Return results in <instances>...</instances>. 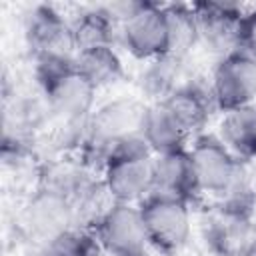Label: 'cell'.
<instances>
[{"mask_svg": "<svg viewBox=\"0 0 256 256\" xmlns=\"http://www.w3.org/2000/svg\"><path fill=\"white\" fill-rule=\"evenodd\" d=\"M38 76L48 108L66 124H86L98 90L76 70L74 60L38 58Z\"/></svg>", "mask_w": 256, "mask_h": 256, "instance_id": "1", "label": "cell"}, {"mask_svg": "<svg viewBox=\"0 0 256 256\" xmlns=\"http://www.w3.org/2000/svg\"><path fill=\"white\" fill-rule=\"evenodd\" d=\"M146 104L134 98H114L98 106L86 120L84 140L86 154L98 156L102 166L106 158L122 144L142 138V124L146 116Z\"/></svg>", "mask_w": 256, "mask_h": 256, "instance_id": "2", "label": "cell"}, {"mask_svg": "<svg viewBox=\"0 0 256 256\" xmlns=\"http://www.w3.org/2000/svg\"><path fill=\"white\" fill-rule=\"evenodd\" d=\"M102 184L118 204H136L154 192V154L142 138L118 146L106 158Z\"/></svg>", "mask_w": 256, "mask_h": 256, "instance_id": "3", "label": "cell"}, {"mask_svg": "<svg viewBox=\"0 0 256 256\" xmlns=\"http://www.w3.org/2000/svg\"><path fill=\"white\" fill-rule=\"evenodd\" d=\"M142 222L150 246L162 252H178L190 238V202L152 192L140 204Z\"/></svg>", "mask_w": 256, "mask_h": 256, "instance_id": "4", "label": "cell"}, {"mask_svg": "<svg viewBox=\"0 0 256 256\" xmlns=\"http://www.w3.org/2000/svg\"><path fill=\"white\" fill-rule=\"evenodd\" d=\"M120 38L126 50L138 60H156L170 54L164 6L154 2H134L120 22Z\"/></svg>", "mask_w": 256, "mask_h": 256, "instance_id": "5", "label": "cell"}, {"mask_svg": "<svg viewBox=\"0 0 256 256\" xmlns=\"http://www.w3.org/2000/svg\"><path fill=\"white\" fill-rule=\"evenodd\" d=\"M188 152L194 164L198 190L216 196V200L224 196L226 190L234 184L244 164V160H238L230 148L214 134L196 136Z\"/></svg>", "mask_w": 256, "mask_h": 256, "instance_id": "6", "label": "cell"}, {"mask_svg": "<svg viewBox=\"0 0 256 256\" xmlns=\"http://www.w3.org/2000/svg\"><path fill=\"white\" fill-rule=\"evenodd\" d=\"M108 256H146L150 246L140 206L114 202L92 228Z\"/></svg>", "mask_w": 256, "mask_h": 256, "instance_id": "7", "label": "cell"}, {"mask_svg": "<svg viewBox=\"0 0 256 256\" xmlns=\"http://www.w3.org/2000/svg\"><path fill=\"white\" fill-rule=\"evenodd\" d=\"M210 94L214 106L224 114L236 108H244L256 102V60L244 52H232L218 60Z\"/></svg>", "mask_w": 256, "mask_h": 256, "instance_id": "8", "label": "cell"}, {"mask_svg": "<svg viewBox=\"0 0 256 256\" xmlns=\"http://www.w3.org/2000/svg\"><path fill=\"white\" fill-rule=\"evenodd\" d=\"M24 222L28 230L44 244L78 228L72 200L44 186L30 198L24 210Z\"/></svg>", "mask_w": 256, "mask_h": 256, "instance_id": "9", "label": "cell"}, {"mask_svg": "<svg viewBox=\"0 0 256 256\" xmlns=\"http://www.w3.org/2000/svg\"><path fill=\"white\" fill-rule=\"evenodd\" d=\"M198 26L200 42L210 46L220 58L240 50V22L244 10L232 2H196L192 4Z\"/></svg>", "mask_w": 256, "mask_h": 256, "instance_id": "10", "label": "cell"}, {"mask_svg": "<svg viewBox=\"0 0 256 256\" xmlns=\"http://www.w3.org/2000/svg\"><path fill=\"white\" fill-rule=\"evenodd\" d=\"M26 36L30 48H34L36 52V58H76L70 22L50 6H38L32 10L28 18Z\"/></svg>", "mask_w": 256, "mask_h": 256, "instance_id": "11", "label": "cell"}, {"mask_svg": "<svg viewBox=\"0 0 256 256\" xmlns=\"http://www.w3.org/2000/svg\"><path fill=\"white\" fill-rule=\"evenodd\" d=\"M206 226V240L218 256H252L256 252V228L252 216L216 206Z\"/></svg>", "mask_w": 256, "mask_h": 256, "instance_id": "12", "label": "cell"}, {"mask_svg": "<svg viewBox=\"0 0 256 256\" xmlns=\"http://www.w3.org/2000/svg\"><path fill=\"white\" fill-rule=\"evenodd\" d=\"M154 192L184 202L200 194L188 148L154 156Z\"/></svg>", "mask_w": 256, "mask_h": 256, "instance_id": "13", "label": "cell"}, {"mask_svg": "<svg viewBox=\"0 0 256 256\" xmlns=\"http://www.w3.org/2000/svg\"><path fill=\"white\" fill-rule=\"evenodd\" d=\"M142 140L150 148V152L166 154L174 150H184L190 134L182 128L176 116L164 102H152L146 108L144 124H142Z\"/></svg>", "mask_w": 256, "mask_h": 256, "instance_id": "14", "label": "cell"}, {"mask_svg": "<svg viewBox=\"0 0 256 256\" xmlns=\"http://www.w3.org/2000/svg\"><path fill=\"white\" fill-rule=\"evenodd\" d=\"M164 104L170 108V112L182 124V128L190 134V138L204 134V128L212 114L210 110L216 108L210 88L204 90L194 84H182L176 92H172L164 100Z\"/></svg>", "mask_w": 256, "mask_h": 256, "instance_id": "15", "label": "cell"}, {"mask_svg": "<svg viewBox=\"0 0 256 256\" xmlns=\"http://www.w3.org/2000/svg\"><path fill=\"white\" fill-rule=\"evenodd\" d=\"M218 138L238 160L256 158V102L244 108L224 112Z\"/></svg>", "mask_w": 256, "mask_h": 256, "instance_id": "16", "label": "cell"}, {"mask_svg": "<svg viewBox=\"0 0 256 256\" xmlns=\"http://www.w3.org/2000/svg\"><path fill=\"white\" fill-rule=\"evenodd\" d=\"M74 66L96 90L114 86L124 78V66L114 46L82 50L76 54Z\"/></svg>", "mask_w": 256, "mask_h": 256, "instance_id": "17", "label": "cell"}, {"mask_svg": "<svg viewBox=\"0 0 256 256\" xmlns=\"http://www.w3.org/2000/svg\"><path fill=\"white\" fill-rule=\"evenodd\" d=\"M72 36L76 54L88 48L98 46H112L114 34H116V18L110 14V10L94 8L78 14L72 22Z\"/></svg>", "mask_w": 256, "mask_h": 256, "instance_id": "18", "label": "cell"}, {"mask_svg": "<svg viewBox=\"0 0 256 256\" xmlns=\"http://www.w3.org/2000/svg\"><path fill=\"white\" fill-rule=\"evenodd\" d=\"M170 54L182 58L190 48L200 42V26L192 4H168L164 6Z\"/></svg>", "mask_w": 256, "mask_h": 256, "instance_id": "19", "label": "cell"}, {"mask_svg": "<svg viewBox=\"0 0 256 256\" xmlns=\"http://www.w3.org/2000/svg\"><path fill=\"white\" fill-rule=\"evenodd\" d=\"M180 60L178 56L166 54L156 60H150L142 72L140 86L154 102H164L172 92H176L182 84L180 80Z\"/></svg>", "mask_w": 256, "mask_h": 256, "instance_id": "20", "label": "cell"}, {"mask_svg": "<svg viewBox=\"0 0 256 256\" xmlns=\"http://www.w3.org/2000/svg\"><path fill=\"white\" fill-rule=\"evenodd\" d=\"M240 52L256 60V8L244 12L240 22Z\"/></svg>", "mask_w": 256, "mask_h": 256, "instance_id": "21", "label": "cell"}]
</instances>
